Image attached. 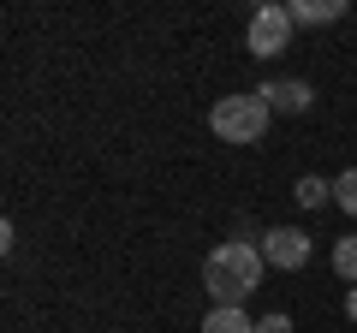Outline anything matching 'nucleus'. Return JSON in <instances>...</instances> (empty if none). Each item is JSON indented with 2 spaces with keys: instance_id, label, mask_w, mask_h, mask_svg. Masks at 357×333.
<instances>
[{
  "instance_id": "f8f14e48",
  "label": "nucleus",
  "mask_w": 357,
  "mask_h": 333,
  "mask_svg": "<svg viewBox=\"0 0 357 333\" xmlns=\"http://www.w3.org/2000/svg\"><path fill=\"white\" fill-rule=\"evenodd\" d=\"M345 316H351V321H357V286H351V297H345Z\"/></svg>"
},
{
  "instance_id": "0eeeda50",
  "label": "nucleus",
  "mask_w": 357,
  "mask_h": 333,
  "mask_svg": "<svg viewBox=\"0 0 357 333\" xmlns=\"http://www.w3.org/2000/svg\"><path fill=\"white\" fill-rule=\"evenodd\" d=\"M203 333H256V321L244 316V309H208Z\"/></svg>"
},
{
  "instance_id": "20e7f679",
  "label": "nucleus",
  "mask_w": 357,
  "mask_h": 333,
  "mask_svg": "<svg viewBox=\"0 0 357 333\" xmlns=\"http://www.w3.org/2000/svg\"><path fill=\"white\" fill-rule=\"evenodd\" d=\"M262 256L274 262V268H304L310 262V232L304 226H274V232H262Z\"/></svg>"
},
{
  "instance_id": "7ed1b4c3",
  "label": "nucleus",
  "mask_w": 357,
  "mask_h": 333,
  "mask_svg": "<svg viewBox=\"0 0 357 333\" xmlns=\"http://www.w3.org/2000/svg\"><path fill=\"white\" fill-rule=\"evenodd\" d=\"M244 42H250V54H262V60H268V54H280L286 42H292V13H286V6H274V0H268V6H256Z\"/></svg>"
},
{
  "instance_id": "423d86ee",
  "label": "nucleus",
  "mask_w": 357,
  "mask_h": 333,
  "mask_svg": "<svg viewBox=\"0 0 357 333\" xmlns=\"http://www.w3.org/2000/svg\"><path fill=\"white\" fill-rule=\"evenodd\" d=\"M286 13H292V24H333V18H345V0H298Z\"/></svg>"
},
{
  "instance_id": "39448f33",
  "label": "nucleus",
  "mask_w": 357,
  "mask_h": 333,
  "mask_svg": "<svg viewBox=\"0 0 357 333\" xmlns=\"http://www.w3.org/2000/svg\"><path fill=\"white\" fill-rule=\"evenodd\" d=\"M256 95H262V102L274 107V114H310V102H316L304 77H280V84H262Z\"/></svg>"
},
{
  "instance_id": "f257e3e1",
  "label": "nucleus",
  "mask_w": 357,
  "mask_h": 333,
  "mask_svg": "<svg viewBox=\"0 0 357 333\" xmlns=\"http://www.w3.org/2000/svg\"><path fill=\"white\" fill-rule=\"evenodd\" d=\"M262 268H268L262 244H244V238L215 244L203 256V286H208V297H215V309H244V297L262 286Z\"/></svg>"
},
{
  "instance_id": "9b49d317",
  "label": "nucleus",
  "mask_w": 357,
  "mask_h": 333,
  "mask_svg": "<svg viewBox=\"0 0 357 333\" xmlns=\"http://www.w3.org/2000/svg\"><path fill=\"white\" fill-rule=\"evenodd\" d=\"M256 333H292V316H280V309H274V316L256 321Z\"/></svg>"
},
{
  "instance_id": "f03ea898",
  "label": "nucleus",
  "mask_w": 357,
  "mask_h": 333,
  "mask_svg": "<svg viewBox=\"0 0 357 333\" xmlns=\"http://www.w3.org/2000/svg\"><path fill=\"white\" fill-rule=\"evenodd\" d=\"M268 119H274V107L250 90V95H220L215 114H208V125H215L220 143H262Z\"/></svg>"
},
{
  "instance_id": "6e6552de",
  "label": "nucleus",
  "mask_w": 357,
  "mask_h": 333,
  "mask_svg": "<svg viewBox=\"0 0 357 333\" xmlns=\"http://www.w3.org/2000/svg\"><path fill=\"white\" fill-rule=\"evenodd\" d=\"M292 196H298L304 208H321V203L333 196V179H316V173H310V179H298V185H292Z\"/></svg>"
},
{
  "instance_id": "1a4fd4ad",
  "label": "nucleus",
  "mask_w": 357,
  "mask_h": 333,
  "mask_svg": "<svg viewBox=\"0 0 357 333\" xmlns=\"http://www.w3.org/2000/svg\"><path fill=\"white\" fill-rule=\"evenodd\" d=\"M333 274L357 286V238H340V244H333Z\"/></svg>"
},
{
  "instance_id": "9d476101",
  "label": "nucleus",
  "mask_w": 357,
  "mask_h": 333,
  "mask_svg": "<svg viewBox=\"0 0 357 333\" xmlns=\"http://www.w3.org/2000/svg\"><path fill=\"white\" fill-rule=\"evenodd\" d=\"M333 203H340L345 215L357 220V166H351V173H340V179H333Z\"/></svg>"
}]
</instances>
